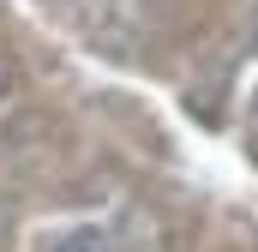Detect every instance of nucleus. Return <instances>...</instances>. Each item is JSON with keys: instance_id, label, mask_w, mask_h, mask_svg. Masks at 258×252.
Wrapping results in <instances>:
<instances>
[{"instance_id": "nucleus-1", "label": "nucleus", "mask_w": 258, "mask_h": 252, "mask_svg": "<svg viewBox=\"0 0 258 252\" xmlns=\"http://www.w3.org/2000/svg\"><path fill=\"white\" fill-rule=\"evenodd\" d=\"M36 252H120V246H114L108 228H96V222H72V228H60V234H48Z\"/></svg>"}, {"instance_id": "nucleus-2", "label": "nucleus", "mask_w": 258, "mask_h": 252, "mask_svg": "<svg viewBox=\"0 0 258 252\" xmlns=\"http://www.w3.org/2000/svg\"><path fill=\"white\" fill-rule=\"evenodd\" d=\"M6 90H12V72H6V60H0V102H6Z\"/></svg>"}]
</instances>
